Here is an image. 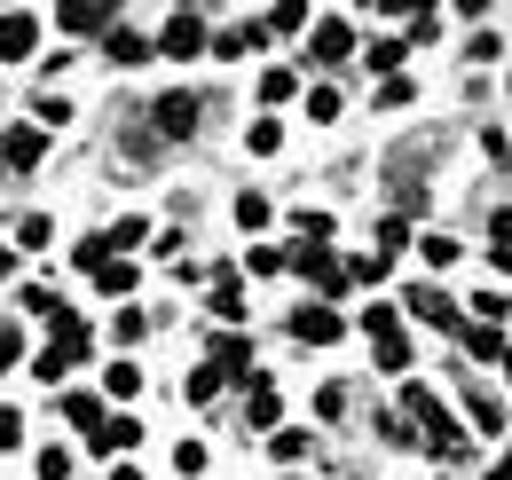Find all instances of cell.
<instances>
[{"mask_svg": "<svg viewBox=\"0 0 512 480\" xmlns=\"http://www.w3.org/2000/svg\"><path fill=\"white\" fill-rule=\"evenodd\" d=\"M292 87H300L292 71H260V103H292Z\"/></svg>", "mask_w": 512, "mask_h": 480, "instance_id": "cell-29", "label": "cell"}, {"mask_svg": "<svg viewBox=\"0 0 512 480\" xmlns=\"http://www.w3.org/2000/svg\"><path fill=\"white\" fill-rule=\"evenodd\" d=\"M16 355H24V331H16V323H0V370H8Z\"/></svg>", "mask_w": 512, "mask_h": 480, "instance_id": "cell-40", "label": "cell"}, {"mask_svg": "<svg viewBox=\"0 0 512 480\" xmlns=\"http://www.w3.org/2000/svg\"><path fill=\"white\" fill-rule=\"evenodd\" d=\"M308 119H316V126L339 119V87H308Z\"/></svg>", "mask_w": 512, "mask_h": 480, "instance_id": "cell-26", "label": "cell"}, {"mask_svg": "<svg viewBox=\"0 0 512 480\" xmlns=\"http://www.w3.org/2000/svg\"><path fill=\"white\" fill-rule=\"evenodd\" d=\"M489 229H497V244H512V205L497 213V221H489Z\"/></svg>", "mask_w": 512, "mask_h": 480, "instance_id": "cell-43", "label": "cell"}, {"mask_svg": "<svg viewBox=\"0 0 512 480\" xmlns=\"http://www.w3.org/2000/svg\"><path fill=\"white\" fill-rule=\"evenodd\" d=\"M150 56H166V63H190V56H205V16H197V8L166 16V32H158V48H150Z\"/></svg>", "mask_w": 512, "mask_h": 480, "instance_id": "cell-4", "label": "cell"}, {"mask_svg": "<svg viewBox=\"0 0 512 480\" xmlns=\"http://www.w3.org/2000/svg\"><path fill=\"white\" fill-rule=\"evenodd\" d=\"M95 292H111V300L134 292V260H103V268H95Z\"/></svg>", "mask_w": 512, "mask_h": 480, "instance_id": "cell-20", "label": "cell"}, {"mask_svg": "<svg viewBox=\"0 0 512 480\" xmlns=\"http://www.w3.org/2000/svg\"><path fill=\"white\" fill-rule=\"evenodd\" d=\"M276 410H284V402H276V386H268V378H253V402H245V425H253V433H268V425H276Z\"/></svg>", "mask_w": 512, "mask_h": 480, "instance_id": "cell-16", "label": "cell"}, {"mask_svg": "<svg viewBox=\"0 0 512 480\" xmlns=\"http://www.w3.org/2000/svg\"><path fill=\"white\" fill-rule=\"evenodd\" d=\"M16 441H24V418H16L8 402H0V449H16Z\"/></svg>", "mask_w": 512, "mask_h": 480, "instance_id": "cell-41", "label": "cell"}, {"mask_svg": "<svg viewBox=\"0 0 512 480\" xmlns=\"http://www.w3.org/2000/svg\"><path fill=\"white\" fill-rule=\"evenodd\" d=\"M174 473H190V480L205 473V449H197V441H182V449H174Z\"/></svg>", "mask_w": 512, "mask_h": 480, "instance_id": "cell-37", "label": "cell"}, {"mask_svg": "<svg viewBox=\"0 0 512 480\" xmlns=\"http://www.w3.org/2000/svg\"><path fill=\"white\" fill-rule=\"evenodd\" d=\"M465 410H473V433H505V402L489 386H465Z\"/></svg>", "mask_w": 512, "mask_h": 480, "instance_id": "cell-15", "label": "cell"}, {"mask_svg": "<svg viewBox=\"0 0 512 480\" xmlns=\"http://www.w3.org/2000/svg\"><path fill=\"white\" fill-rule=\"evenodd\" d=\"M64 418L79 425V433H95V425H103V402H95V394H64Z\"/></svg>", "mask_w": 512, "mask_h": 480, "instance_id": "cell-22", "label": "cell"}, {"mask_svg": "<svg viewBox=\"0 0 512 480\" xmlns=\"http://www.w3.org/2000/svg\"><path fill=\"white\" fill-rule=\"evenodd\" d=\"M142 331H150V315H134V307H127V315H119V323H111V339H119V347H134Z\"/></svg>", "mask_w": 512, "mask_h": 480, "instance_id": "cell-34", "label": "cell"}, {"mask_svg": "<svg viewBox=\"0 0 512 480\" xmlns=\"http://www.w3.org/2000/svg\"><path fill=\"white\" fill-rule=\"evenodd\" d=\"M40 480H71V457H64V449H40Z\"/></svg>", "mask_w": 512, "mask_h": 480, "instance_id": "cell-38", "label": "cell"}, {"mask_svg": "<svg viewBox=\"0 0 512 480\" xmlns=\"http://www.w3.org/2000/svg\"><path fill=\"white\" fill-rule=\"evenodd\" d=\"M205 315H213V323H245V292H237V276H229V268L213 276V300H205Z\"/></svg>", "mask_w": 512, "mask_h": 480, "instance_id": "cell-14", "label": "cell"}, {"mask_svg": "<svg viewBox=\"0 0 512 480\" xmlns=\"http://www.w3.org/2000/svg\"><path fill=\"white\" fill-rule=\"evenodd\" d=\"M260 24H268V32H300V24H308V8H300V0H284V8H268Z\"/></svg>", "mask_w": 512, "mask_h": 480, "instance_id": "cell-28", "label": "cell"}, {"mask_svg": "<svg viewBox=\"0 0 512 480\" xmlns=\"http://www.w3.org/2000/svg\"><path fill=\"white\" fill-rule=\"evenodd\" d=\"M40 48V8H0V63H24Z\"/></svg>", "mask_w": 512, "mask_h": 480, "instance_id": "cell-6", "label": "cell"}, {"mask_svg": "<svg viewBox=\"0 0 512 480\" xmlns=\"http://www.w3.org/2000/svg\"><path fill=\"white\" fill-rule=\"evenodd\" d=\"M418 252H426V268H449V260H457V244H449V237H418Z\"/></svg>", "mask_w": 512, "mask_h": 480, "instance_id": "cell-35", "label": "cell"}, {"mask_svg": "<svg viewBox=\"0 0 512 480\" xmlns=\"http://www.w3.org/2000/svg\"><path fill=\"white\" fill-rule=\"evenodd\" d=\"M253 268H260V276H276V268H292V252H276V244H253Z\"/></svg>", "mask_w": 512, "mask_h": 480, "instance_id": "cell-36", "label": "cell"}, {"mask_svg": "<svg viewBox=\"0 0 512 480\" xmlns=\"http://www.w3.org/2000/svg\"><path fill=\"white\" fill-rule=\"evenodd\" d=\"M268 449H276V465H300V457H308V433H276Z\"/></svg>", "mask_w": 512, "mask_h": 480, "instance_id": "cell-32", "label": "cell"}, {"mask_svg": "<svg viewBox=\"0 0 512 480\" xmlns=\"http://www.w3.org/2000/svg\"><path fill=\"white\" fill-rule=\"evenodd\" d=\"M260 40H268V24H260V16H245V24H229L221 40H205V56H221V63H245V56L260 48Z\"/></svg>", "mask_w": 512, "mask_h": 480, "instance_id": "cell-8", "label": "cell"}, {"mask_svg": "<svg viewBox=\"0 0 512 480\" xmlns=\"http://www.w3.org/2000/svg\"><path fill=\"white\" fill-rule=\"evenodd\" d=\"M489 268H497V276H512V244H489Z\"/></svg>", "mask_w": 512, "mask_h": 480, "instance_id": "cell-42", "label": "cell"}, {"mask_svg": "<svg viewBox=\"0 0 512 480\" xmlns=\"http://www.w3.org/2000/svg\"><path fill=\"white\" fill-rule=\"evenodd\" d=\"M111 480H142V473H134V465H119V473H111Z\"/></svg>", "mask_w": 512, "mask_h": 480, "instance_id": "cell-45", "label": "cell"}, {"mask_svg": "<svg viewBox=\"0 0 512 480\" xmlns=\"http://www.w3.org/2000/svg\"><path fill=\"white\" fill-rule=\"evenodd\" d=\"M355 56V24L331 8V16H308V63H347Z\"/></svg>", "mask_w": 512, "mask_h": 480, "instance_id": "cell-3", "label": "cell"}, {"mask_svg": "<svg viewBox=\"0 0 512 480\" xmlns=\"http://www.w3.org/2000/svg\"><path fill=\"white\" fill-rule=\"evenodd\" d=\"M402 307H410L418 323H434V331H457V300H449V292H434V284H418Z\"/></svg>", "mask_w": 512, "mask_h": 480, "instance_id": "cell-11", "label": "cell"}, {"mask_svg": "<svg viewBox=\"0 0 512 480\" xmlns=\"http://www.w3.org/2000/svg\"><path fill=\"white\" fill-rule=\"evenodd\" d=\"M292 339H300V347H331V339H339V315H331V307H300V315H292Z\"/></svg>", "mask_w": 512, "mask_h": 480, "instance_id": "cell-12", "label": "cell"}, {"mask_svg": "<svg viewBox=\"0 0 512 480\" xmlns=\"http://www.w3.org/2000/svg\"><path fill=\"white\" fill-rule=\"evenodd\" d=\"M237 229H268V197H260V189L237 197Z\"/></svg>", "mask_w": 512, "mask_h": 480, "instance_id": "cell-25", "label": "cell"}, {"mask_svg": "<svg viewBox=\"0 0 512 480\" xmlns=\"http://www.w3.org/2000/svg\"><path fill=\"white\" fill-rule=\"evenodd\" d=\"M8 276H16V252H8V244H0V284H8Z\"/></svg>", "mask_w": 512, "mask_h": 480, "instance_id": "cell-44", "label": "cell"}, {"mask_svg": "<svg viewBox=\"0 0 512 480\" xmlns=\"http://www.w3.org/2000/svg\"><path fill=\"white\" fill-rule=\"evenodd\" d=\"M48 237H56L48 213H24V221H16V244H24V252H48Z\"/></svg>", "mask_w": 512, "mask_h": 480, "instance_id": "cell-19", "label": "cell"}, {"mask_svg": "<svg viewBox=\"0 0 512 480\" xmlns=\"http://www.w3.org/2000/svg\"><path fill=\"white\" fill-rule=\"evenodd\" d=\"M56 24H64V32H111V8H64Z\"/></svg>", "mask_w": 512, "mask_h": 480, "instance_id": "cell-23", "label": "cell"}, {"mask_svg": "<svg viewBox=\"0 0 512 480\" xmlns=\"http://www.w3.org/2000/svg\"><path fill=\"white\" fill-rule=\"evenodd\" d=\"M103 386H111V402H134V394H142V370H134V362H111Z\"/></svg>", "mask_w": 512, "mask_h": 480, "instance_id": "cell-21", "label": "cell"}, {"mask_svg": "<svg viewBox=\"0 0 512 480\" xmlns=\"http://www.w3.org/2000/svg\"><path fill=\"white\" fill-rule=\"evenodd\" d=\"M87 347H95V331H87V315H71V307H56V315H48V347L32 355V378H40V386H64L71 370L87 362Z\"/></svg>", "mask_w": 512, "mask_h": 480, "instance_id": "cell-1", "label": "cell"}, {"mask_svg": "<svg viewBox=\"0 0 512 480\" xmlns=\"http://www.w3.org/2000/svg\"><path fill=\"white\" fill-rule=\"evenodd\" d=\"M292 268H300L316 292H347V268H339V252H331V244H300V252H292Z\"/></svg>", "mask_w": 512, "mask_h": 480, "instance_id": "cell-7", "label": "cell"}, {"mask_svg": "<svg viewBox=\"0 0 512 480\" xmlns=\"http://www.w3.org/2000/svg\"><path fill=\"white\" fill-rule=\"evenodd\" d=\"M363 331H371V339H394L402 323H394V307H363Z\"/></svg>", "mask_w": 512, "mask_h": 480, "instance_id": "cell-33", "label": "cell"}, {"mask_svg": "<svg viewBox=\"0 0 512 480\" xmlns=\"http://www.w3.org/2000/svg\"><path fill=\"white\" fill-rule=\"evenodd\" d=\"M371 347H379V370H410V339H402V331H394V339H371Z\"/></svg>", "mask_w": 512, "mask_h": 480, "instance_id": "cell-27", "label": "cell"}, {"mask_svg": "<svg viewBox=\"0 0 512 480\" xmlns=\"http://www.w3.org/2000/svg\"><path fill=\"white\" fill-rule=\"evenodd\" d=\"M40 150H48V134H40V126H8V134H0V166H16V174H32V166H40Z\"/></svg>", "mask_w": 512, "mask_h": 480, "instance_id": "cell-9", "label": "cell"}, {"mask_svg": "<svg viewBox=\"0 0 512 480\" xmlns=\"http://www.w3.org/2000/svg\"><path fill=\"white\" fill-rule=\"evenodd\" d=\"M505 378H512V347H505Z\"/></svg>", "mask_w": 512, "mask_h": 480, "instance_id": "cell-46", "label": "cell"}, {"mask_svg": "<svg viewBox=\"0 0 512 480\" xmlns=\"http://www.w3.org/2000/svg\"><path fill=\"white\" fill-rule=\"evenodd\" d=\"M402 425H418L426 449H442V457H465V449H473V433L434 402V386H410V394H402Z\"/></svg>", "mask_w": 512, "mask_h": 480, "instance_id": "cell-2", "label": "cell"}, {"mask_svg": "<svg viewBox=\"0 0 512 480\" xmlns=\"http://www.w3.org/2000/svg\"><path fill=\"white\" fill-rule=\"evenodd\" d=\"M465 355H473V362H497V355H505V331L473 323V331H465Z\"/></svg>", "mask_w": 512, "mask_h": 480, "instance_id": "cell-18", "label": "cell"}, {"mask_svg": "<svg viewBox=\"0 0 512 480\" xmlns=\"http://www.w3.org/2000/svg\"><path fill=\"white\" fill-rule=\"evenodd\" d=\"M134 441H142V418H127V410H119V418H103L95 433H87V449H95V457H127Z\"/></svg>", "mask_w": 512, "mask_h": 480, "instance_id": "cell-10", "label": "cell"}, {"mask_svg": "<svg viewBox=\"0 0 512 480\" xmlns=\"http://www.w3.org/2000/svg\"><path fill=\"white\" fill-rule=\"evenodd\" d=\"M410 56V48H402V40H371V48H363V63H371V71H386V79H394V63Z\"/></svg>", "mask_w": 512, "mask_h": 480, "instance_id": "cell-24", "label": "cell"}, {"mask_svg": "<svg viewBox=\"0 0 512 480\" xmlns=\"http://www.w3.org/2000/svg\"><path fill=\"white\" fill-rule=\"evenodd\" d=\"M71 260H79V268H87V276H95V268H103V260H111V244H103V237H79V244H71Z\"/></svg>", "mask_w": 512, "mask_h": 480, "instance_id": "cell-30", "label": "cell"}, {"mask_svg": "<svg viewBox=\"0 0 512 480\" xmlns=\"http://www.w3.org/2000/svg\"><path fill=\"white\" fill-rule=\"evenodd\" d=\"M402 244H410V229H402V221H379V260H386V252H402Z\"/></svg>", "mask_w": 512, "mask_h": 480, "instance_id": "cell-39", "label": "cell"}, {"mask_svg": "<svg viewBox=\"0 0 512 480\" xmlns=\"http://www.w3.org/2000/svg\"><path fill=\"white\" fill-rule=\"evenodd\" d=\"M150 126H158V142H182V134H197V95H190V87L158 95V103H150Z\"/></svg>", "mask_w": 512, "mask_h": 480, "instance_id": "cell-5", "label": "cell"}, {"mask_svg": "<svg viewBox=\"0 0 512 480\" xmlns=\"http://www.w3.org/2000/svg\"><path fill=\"white\" fill-rule=\"evenodd\" d=\"M182 394H190V402H213V394H221V370H213V362L190 370V386H182Z\"/></svg>", "mask_w": 512, "mask_h": 480, "instance_id": "cell-31", "label": "cell"}, {"mask_svg": "<svg viewBox=\"0 0 512 480\" xmlns=\"http://www.w3.org/2000/svg\"><path fill=\"white\" fill-rule=\"evenodd\" d=\"M103 56L119 63V71H134V63H150V40L127 32V24H111V32H103Z\"/></svg>", "mask_w": 512, "mask_h": 480, "instance_id": "cell-13", "label": "cell"}, {"mask_svg": "<svg viewBox=\"0 0 512 480\" xmlns=\"http://www.w3.org/2000/svg\"><path fill=\"white\" fill-rule=\"evenodd\" d=\"M245 150H253V158H276V150H284V126H276V119H253V126H245Z\"/></svg>", "mask_w": 512, "mask_h": 480, "instance_id": "cell-17", "label": "cell"}]
</instances>
